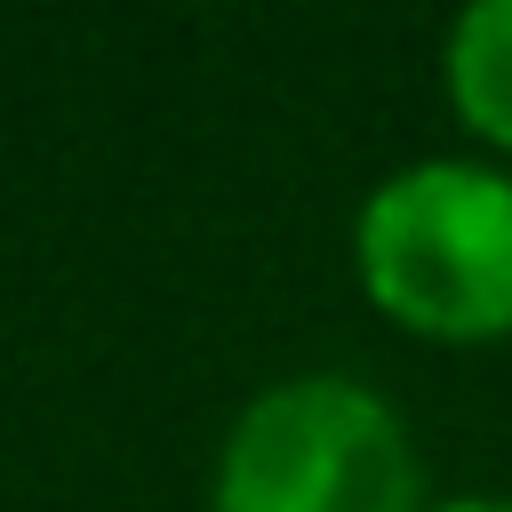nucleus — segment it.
<instances>
[{
	"label": "nucleus",
	"instance_id": "obj_4",
	"mask_svg": "<svg viewBox=\"0 0 512 512\" xmlns=\"http://www.w3.org/2000/svg\"><path fill=\"white\" fill-rule=\"evenodd\" d=\"M424 512H512V496H456V504H424Z\"/></svg>",
	"mask_w": 512,
	"mask_h": 512
},
{
	"label": "nucleus",
	"instance_id": "obj_2",
	"mask_svg": "<svg viewBox=\"0 0 512 512\" xmlns=\"http://www.w3.org/2000/svg\"><path fill=\"white\" fill-rule=\"evenodd\" d=\"M216 512H424V464L368 384L296 376L224 432Z\"/></svg>",
	"mask_w": 512,
	"mask_h": 512
},
{
	"label": "nucleus",
	"instance_id": "obj_3",
	"mask_svg": "<svg viewBox=\"0 0 512 512\" xmlns=\"http://www.w3.org/2000/svg\"><path fill=\"white\" fill-rule=\"evenodd\" d=\"M448 104L480 144L512 152V0H480L448 32Z\"/></svg>",
	"mask_w": 512,
	"mask_h": 512
},
{
	"label": "nucleus",
	"instance_id": "obj_1",
	"mask_svg": "<svg viewBox=\"0 0 512 512\" xmlns=\"http://www.w3.org/2000/svg\"><path fill=\"white\" fill-rule=\"evenodd\" d=\"M368 304L432 344L512 336V176L480 160H416L352 216Z\"/></svg>",
	"mask_w": 512,
	"mask_h": 512
}]
</instances>
